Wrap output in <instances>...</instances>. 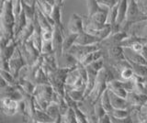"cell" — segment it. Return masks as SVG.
Masks as SVG:
<instances>
[{
	"label": "cell",
	"mask_w": 147,
	"mask_h": 123,
	"mask_svg": "<svg viewBox=\"0 0 147 123\" xmlns=\"http://www.w3.org/2000/svg\"><path fill=\"white\" fill-rule=\"evenodd\" d=\"M141 122H147V115H145L144 117H142V120H141Z\"/></svg>",
	"instance_id": "45"
},
{
	"label": "cell",
	"mask_w": 147,
	"mask_h": 123,
	"mask_svg": "<svg viewBox=\"0 0 147 123\" xmlns=\"http://www.w3.org/2000/svg\"><path fill=\"white\" fill-rule=\"evenodd\" d=\"M127 11H128V0H121V2L119 5L118 17H117V23L121 25V27L126 21Z\"/></svg>",
	"instance_id": "19"
},
{
	"label": "cell",
	"mask_w": 147,
	"mask_h": 123,
	"mask_svg": "<svg viewBox=\"0 0 147 123\" xmlns=\"http://www.w3.org/2000/svg\"><path fill=\"white\" fill-rule=\"evenodd\" d=\"M62 122L64 123H77L76 112L74 110V108L69 107L68 110L62 116Z\"/></svg>",
	"instance_id": "29"
},
{
	"label": "cell",
	"mask_w": 147,
	"mask_h": 123,
	"mask_svg": "<svg viewBox=\"0 0 147 123\" xmlns=\"http://www.w3.org/2000/svg\"><path fill=\"white\" fill-rule=\"evenodd\" d=\"M101 8L102 7H100L98 0H87V15L88 16H92Z\"/></svg>",
	"instance_id": "32"
},
{
	"label": "cell",
	"mask_w": 147,
	"mask_h": 123,
	"mask_svg": "<svg viewBox=\"0 0 147 123\" xmlns=\"http://www.w3.org/2000/svg\"><path fill=\"white\" fill-rule=\"evenodd\" d=\"M8 63H9V68H10V73L17 79L20 70L28 65L25 58L22 55V52L20 51V47H18V45L15 52H14V54L12 55V57L9 59Z\"/></svg>",
	"instance_id": "4"
},
{
	"label": "cell",
	"mask_w": 147,
	"mask_h": 123,
	"mask_svg": "<svg viewBox=\"0 0 147 123\" xmlns=\"http://www.w3.org/2000/svg\"><path fill=\"white\" fill-rule=\"evenodd\" d=\"M34 84L35 85H43V84H50V80L47 73L44 71L42 67H40L39 71L37 72L34 78Z\"/></svg>",
	"instance_id": "26"
},
{
	"label": "cell",
	"mask_w": 147,
	"mask_h": 123,
	"mask_svg": "<svg viewBox=\"0 0 147 123\" xmlns=\"http://www.w3.org/2000/svg\"><path fill=\"white\" fill-rule=\"evenodd\" d=\"M130 48L132 50L133 52L141 53L142 52V50H144V44L142 43V42H134Z\"/></svg>",
	"instance_id": "40"
},
{
	"label": "cell",
	"mask_w": 147,
	"mask_h": 123,
	"mask_svg": "<svg viewBox=\"0 0 147 123\" xmlns=\"http://www.w3.org/2000/svg\"><path fill=\"white\" fill-rule=\"evenodd\" d=\"M89 17H91L94 20L99 22L101 24H106L109 19V8L108 9H103V8H101L100 10H98V12H96L95 14H93L92 16H89Z\"/></svg>",
	"instance_id": "25"
},
{
	"label": "cell",
	"mask_w": 147,
	"mask_h": 123,
	"mask_svg": "<svg viewBox=\"0 0 147 123\" xmlns=\"http://www.w3.org/2000/svg\"><path fill=\"white\" fill-rule=\"evenodd\" d=\"M110 116H112L114 118H117L119 120H122V118H125L128 116L131 115V112L128 108L122 109V108H113V110L109 113Z\"/></svg>",
	"instance_id": "31"
},
{
	"label": "cell",
	"mask_w": 147,
	"mask_h": 123,
	"mask_svg": "<svg viewBox=\"0 0 147 123\" xmlns=\"http://www.w3.org/2000/svg\"><path fill=\"white\" fill-rule=\"evenodd\" d=\"M62 7L63 6H60L55 4L53 6V8L52 10V13H51V17L53 19V20L54 21L55 25L59 26L60 28L62 29V30L63 31V33L65 34V29H64V26L62 22Z\"/></svg>",
	"instance_id": "16"
},
{
	"label": "cell",
	"mask_w": 147,
	"mask_h": 123,
	"mask_svg": "<svg viewBox=\"0 0 147 123\" xmlns=\"http://www.w3.org/2000/svg\"><path fill=\"white\" fill-rule=\"evenodd\" d=\"M74 110L76 112V120L77 123H87L88 120H87V117L84 113V111L80 108L79 106H76L75 108H73Z\"/></svg>",
	"instance_id": "33"
},
{
	"label": "cell",
	"mask_w": 147,
	"mask_h": 123,
	"mask_svg": "<svg viewBox=\"0 0 147 123\" xmlns=\"http://www.w3.org/2000/svg\"><path fill=\"white\" fill-rule=\"evenodd\" d=\"M18 47H20L22 55L25 58L29 65L34 63L41 54L40 50L34 45V42L31 38L28 40L24 44H18Z\"/></svg>",
	"instance_id": "3"
},
{
	"label": "cell",
	"mask_w": 147,
	"mask_h": 123,
	"mask_svg": "<svg viewBox=\"0 0 147 123\" xmlns=\"http://www.w3.org/2000/svg\"><path fill=\"white\" fill-rule=\"evenodd\" d=\"M110 101H111V105L113 108H122L125 109L129 108V102L127 101V99L125 97H122L121 95H118L117 94H115L111 92L110 90H109Z\"/></svg>",
	"instance_id": "15"
},
{
	"label": "cell",
	"mask_w": 147,
	"mask_h": 123,
	"mask_svg": "<svg viewBox=\"0 0 147 123\" xmlns=\"http://www.w3.org/2000/svg\"><path fill=\"white\" fill-rule=\"evenodd\" d=\"M41 54H48L53 52V42H42L40 50Z\"/></svg>",
	"instance_id": "37"
},
{
	"label": "cell",
	"mask_w": 147,
	"mask_h": 123,
	"mask_svg": "<svg viewBox=\"0 0 147 123\" xmlns=\"http://www.w3.org/2000/svg\"><path fill=\"white\" fill-rule=\"evenodd\" d=\"M133 75H134V72H133L131 67L125 68V69L121 70V73H119V75H121V80H122V81L131 80Z\"/></svg>",
	"instance_id": "34"
},
{
	"label": "cell",
	"mask_w": 147,
	"mask_h": 123,
	"mask_svg": "<svg viewBox=\"0 0 147 123\" xmlns=\"http://www.w3.org/2000/svg\"><path fill=\"white\" fill-rule=\"evenodd\" d=\"M141 53H142V55L145 58V60L147 61V48H146L145 46H144V50H142V52Z\"/></svg>",
	"instance_id": "44"
},
{
	"label": "cell",
	"mask_w": 147,
	"mask_h": 123,
	"mask_svg": "<svg viewBox=\"0 0 147 123\" xmlns=\"http://www.w3.org/2000/svg\"><path fill=\"white\" fill-rule=\"evenodd\" d=\"M106 113H107V111H106L105 108H103L100 99H98V101L95 103V114H96V118H98V120H99V118Z\"/></svg>",
	"instance_id": "36"
},
{
	"label": "cell",
	"mask_w": 147,
	"mask_h": 123,
	"mask_svg": "<svg viewBox=\"0 0 147 123\" xmlns=\"http://www.w3.org/2000/svg\"><path fill=\"white\" fill-rule=\"evenodd\" d=\"M53 37V30H42L41 31V40L42 42H51Z\"/></svg>",
	"instance_id": "38"
},
{
	"label": "cell",
	"mask_w": 147,
	"mask_h": 123,
	"mask_svg": "<svg viewBox=\"0 0 147 123\" xmlns=\"http://www.w3.org/2000/svg\"><path fill=\"white\" fill-rule=\"evenodd\" d=\"M104 65H105V60H104L103 57L98 59V60H96L94 62H92L89 65V66H91L93 69L96 70L98 72H99L101 69H102V68L104 67Z\"/></svg>",
	"instance_id": "39"
},
{
	"label": "cell",
	"mask_w": 147,
	"mask_h": 123,
	"mask_svg": "<svg viewBox=\"0 0 147 123\" xmlns=\"http://www.w3.org/2000/svg\"><path fill=\"white\" fill-rule=\"evenodd\" d=\"M32 122H34V123H51V122H55V121L52 117L49 116V114L45 110L36 108Z\"/></svg>",
	"instance_id": "17"
},
{
	"label": "cell",
	"mask_w": 147,
	"mask_h": 123,
	"mask_svg": "<svg viewBox=\"0 0 147 123\" xmlns=\"http://www.w3.org/2000/svg\"><path fill=\"white\" fill-rule=\"evenodd\" d=\"M18 45V44L17 40L15 39H12L6 47L0 50V60H1V62L9 61V59L12 57L14 52H15Z\"/></svg>",
	"instance_id": "12"
},
{
	"label": "cell",
	"mask_w": 147,
	"mask_h": 123,
	"mask_svg": "<svg viewBox=\"0 0 147 123\" xmlns=\"http://www.w3.org/2000/svg\"><path fill=\"white\" fill-rule=\"evenodd\" d=\"M128 60V59H127ZM130 62V63L131 65V68L134 74L141 75V76H146L147 75V65H139V63H135L130 60H128Z\"/></svg>",
	"instance_id": "30"
},
{
	"label": "cell",
	"mask_w": 147,
	"mask_h": 123,
	"mask_svg": "<svg viewBox=\"0 0 147 123\" xmlns=\"http://www.w3.org/2000/svg\"><path fill=\"white\" fill-rule=\"evenodd\" d=\"M16 81H17V83L21 86L22 89L24 90V92L26 94H29V95L33 94L34 89L36 87V85L32 81L24 79V78H18V79H16Z\"/></svg>",
	"instance_id": "22"
},
{
	"label": "cell",
	"mask_w": 147,
	"mask_h": 123,
	"mask_svg": "<svg viewBox=\"0 0 147 123\" xmlns=\"http://www.w3.org/2000/svg\"><path fill=\"white\" fill-rule=\"evenodd\" d=\"M54 89L51 84H43V85H36L34 92L32 95L35 98H40L46 100L48 102H52L53 95Z\"/></svg>",
	"instance_id": "9"
},
{
	"label": "cell",
	"mask_w": 147,
	"mask_h": 123,
	"mask_svg": "<svg viewBox=\"0 0 147 123\" xmlns=\"http://www.w3.org/2000/svg\"><path fill=\"white\" fill-rule=\"evenodd\" d=\"M7 1V0H1V6L3 5V4L5 3V2H6Z\"/></svg>",
	"instance_id": "47"
},
{
	"label": "cell",
	"mask_w": 147,
	"mask_h": 123,
	"mask_svg": "<svg viewBox=\"0 0 147 123\" xmlns=\"http://www.w3.org/2000/svg\"><path fill=\"white\" fill-rule=\"evenodd\" d=\"M144 83H145V84H147V75H146V76H144Z\"/></svg>",
	"instance_id": "46"
},
{
	"label": "cell",
	"mask_w": 147,
	"mask_h": 123,
	"mask_svg": "<svg viewBox=\"0 0 147 123\" xmlns=\"http://www.w3.org/2000/svg\"><path fill=\"white\" fill-rule=\"evenodd\" d=\"M0 73H1V77H2V78H4L5 80H6L9 85H14V84L17 83L16 78L14 77V75L9 71L0 69Z\"/></svg>",
	"instance_id": "35"
},
{
	"label": "cell",
	"mask_w": 147,
	"mask_h": 123,
	"mask_svg": "<svg viewBox=\"0 0 147 123\" xmlns=\"http://www.w3.org/2000/svg\"><path fill=\"white\" fill-rule=\"evenodd\" d=\"M78 37V34L75 33H69L68 35H64L63 39V52H68L74 44L76 43V40Z\"/></svg>",
	"instance_id": "28"
},
{
	"label": "cell",
	"mask_w": 147,
	"mask_h": 123,
	"mask_svg": "<svg viewBox=\"0 0 147 123\" xmlns=\"http://www.w3.org/2000/svg\"><path fill=\"white\" fill-rule=\"evenodd\" d=\"M64 34L62 29L59 26L55 25L53 29V52L55 53L57 59L59 60L63 53V39Z\"/></svg>",
	"instance_id": "5"
},
{
	"label": "cell",
	"mask_w": 147,
	"mask_h": 123,
	"mask_svg": "<svg viewBox=\"0 0 147 123\" xmlns=\"http://www.w3.org/2000/svg\"><path fill=\"white\" fill-rule=\"evenodd\" d=\"M65 91L74 100H76L77 102H82L83 100L86 98V88L71 89V90H65Z\"/></svg>",
	"instance_id": "24"
},
{
	"label": "cell",
	"mask_w": 147,
	"mask_h": 123,
	"mask_svg": "<svg viewBox=\"0 0 147 123\" xmlns=\"http://www.w3.org/2000/svg\"><path fill=\"white\" fill-rule=\"evenodd\" d=\"M101 49L100 43H96V44H91V45H79V44H74L73 46L69 49V52L72 53L74 56H75L78 62H79L80 59L85 56L86 54L89 53V52H93L96 50Z\"/></svg>",
	"instance_id": "6"
},
{
	"label": "cell",
	"mask_w": 147,
	"mask_h": 123,
	"mask_svg": "<svg viewBox=\"0 0 147 123\" xmlns=\"http://www.w3.org/2000/svg\"><path fill=\"white\" fill-rule=\"evenodd\" d=\"M108 88V77H107V71L106 68L103 67L101 69L96 77V81L94 86V89L92 90L90 95H88L92 101L96 103L100 98V97L104 93V91Z\"/></svg>",
	"instance_id": "2"
},
{
	"label": "cell",
	"mask_w": 147,
	"mask_h": 123,
	"mask_svg": "<svg viewBox=\"0 0 147 123\" xmlns=\"http://www.w3.org/2000/svg\"><path fill=\"white\" fill-rule=\"evenodd\" d=\"M34 22L33 20H28V23L23 28V30L20 31V33L17 36L15 39L17 40L18 44H24L28 40L31 38L32 34L34 32Z\"/></svg>",
	"instance_id": "11"
},
{
	"label": "cell",
	"mask_w": 147,
	"mask_h": 123,
	"mask_svg": "<svg viewBox=\"0 0 147 123\" xmlns=\"http://www.w3.org/2000/svg\"><path fill=\"white\" fill-rule=\"evenodd\" d=\"M142 37H147V24L144 26L142 28Z\"/></svg>",
	"instance_id": "43"
},
{
	"label": "cell",
	"mask_w": 147,
	"mask_h": 123,
	"mask_svg": "<svg viewBox=\"0 0 147 123\" xmlns=\"http://www.w3.org/2000/svg\"><path fill=\"white\" fill-rule=\"evenodd\" d=\"M100 101L101 104H102L103 108H105V110L107 111L108 113H110L113 110V107L111 105V101H110V97H109V89L107 88L104 93L102 94V95L100 97Z\"/></svg>",
	"instance_id": "27"
},
{
	"label": "cell",
	"mask_w": 147,
	"mask_h": 123,
	"mask_svg": "<svg viewBox=\"0 0 147 123\" xmlns=\"http://www.w3.org/2000/svg\"><path fill=\"white\" fill-rule=\"evenodd\" d=\"M22 10L24 11L28 20H33L36 15V7H33L28 4L25 0H21Z\"/></svg>",
	"instance_id": "23"
},
{
	"label": "cell",
	"mask_w": 147,
	"mask_h": 123,
	"mask_svg": "<svg viewBox=\"0 0 147 123\" xmlns=\"http://www.w3.org/2000/svg\"><path fill=\"white\" fill-rule=\"evenodd\" d=\"M28 23V19L25 15L24 11H21L18 17H16V21H15V27H14V39L17 38V36L20 33V31L23 30V28L26 26Z\"/></svg>",
	"instance_id": "18"
},
{
	"label": "cell",
	"mask_w": 147,
	"mask_h": 123,
	"mask_svg": "<svg viewBox=\"0 0 147 123\" xmlns=\"http://www.w3.org/2000/svg\"><path fill=\"white\" fill-rule=\"evenodd\" d=\"M67 30L69 33H75L78 35L86 31L83 16L76 14V13L72 14L67 24Z\"/></svg>",
	"instance_id": "7"
},
{
	"label": "cell",
	"mask_w": 147,
	"mask_h": 123,
	"mask_svg": "<svg viewBox=\"0 0 147 123\" xmlns=\"http://www.w3.org/2000/svg\"><path fill=\"white\" fill-rule=\"evenodd\" d=\"M25 1L28 4H30V5L33 6V7H36V4H37V1H38V0H25Z\"/></svg>",
	"instance_id": "42"
},
{
	"label": "cell",
	"mask_w": 147,
	"mask_h": 123,
	"mask_svg": "<svg viewBox=\"0 0 147 123\" xmlns=\"http://www.w3.org/2000/svg\"><path fill=\"white\" fill-rule=\"evenodd\" d=\"M60 59H62L63 61V65L60 67L73 68V67H76L78 65V60L69 52H63V55Z\"/></svg>",
	"instance_id": "21"
},
{
	"label": "cell",
	"mask_w": 147,
	"mask_h": 123,
	"mask_svg": "<svg viewBox=\"0 0 147 123\" xmlns=\"http://www.w3.org/2000/svg\"><path fill=\"white\" fill-rule=\"evenodd\" d=\"M0 109L6 116H14L18 112V101L11 97L0 98Z\"/></svg>",
	"instance_id": "8"
},
{
	"label": "cell",
	"mask_w": 147,
	"mask_h": 123,
	"mask_svg": "<svg viewBox=\"0 0 147 123\" xmlns=\"http://www.w3.org/2000/svg\"><path fill=\"white\" fill-rule=\"evenodd\" d=\"M16 17L13 11L12 0H7L1 6V35L8 39H14V27H15Z\"/></svg>",
	"instance_id": "1"
},
{
	"label": "cell",
	"mask_w": 147,
	"mask_h": 123,
	"mask_svg": "<svg viewBox=\"0 0 147 123\" xmlns=\"http://www.w3.org/2000/svg\"><path fill=\"white\" fill-rule=\"evenodd\" d=\"M45 111L49 114V116H51L53 118L54 121L56 123L62 122V115H61V113H60L59 106L57 103L52 101L49 104V106L47 107Z\"/></svg>",
	"instance_id": "20"
},
{
	"label": "cell",
	"mask_w": 147,
	"mask_h": 123,
	"mask_svg": "<svg viewBox=\"0 0 147 123\" xmlns=\"http://www.w3.org/2000/svg\"><path fill=\"white\" fill-rule=\"evenodd\" d=\"M144 46H145V47H146V48H147V42H146V43H145V44H144Z\"/></svg>",
	"instance_id": "48"
},
{
	"label": "cell",
	"mask_w": 147,
	"mask_h": 123,
	"mask_svg": "<svg viewBox=\"0 0 147 123\" xmlns=\"http://www.w3.org/2000/svg\"><path fill=\"white\" fill-rule=\"evenodd\" d=\"M128 32L125 30H121L117 33H113L110 34L108 38L104 39L103 40H101L99 42L101 48H109V47H112V46H117V45H119L122 40L125 39L126 37H128Z\"/></svg>",
	"instance_id": "10"
},
{
	"label": "cell",
	"mask_w": 147,
	"mask_h": 123,
	"mask_svg": "<svg viewBox=\"0 0 147 123\" xmlns=\"http://www.w3.org/2000/svg\"><path fill=\"white\" fill-rule=\"evenodd\" d=\"M101 42V40L94 34H91L89 32L84 31L83 33L78 35V37L76 40V44L79 45H91L96 44Z\"/></svg>",
	"instance_id": "13"
},
{
	"label": "cell",
	"mask_w": 147,
	"mask_h": 123,
	"mask_svg": "<svg viewBox=\"0 0 147 123\" xmlns=\"http://www.w3.org/2000/svg\"><path fill=\"white\" fill-rule=\"evenodd\" d=\"M129 105L132 107H142L147 100V95L138 94L136 92H128L126 97Z\"/></svg>",
	"instance_id": "14"
},
{
	"label": "cell",
	"mask_w": 147,
	"mask_h": 123,
	"mask_svg": "<svg viewBox=\"0 0 147 123\" xmlns=\"http://www.w3.org/2000/svg\"><path fill=\"white\" fill-rule=\"evenodd\" d=\"M99 123H111V118H110V115L107 112L106 114L101 117L98 120Z\"/></svg>",
	"instance_id": "41"
}]
</instances>
